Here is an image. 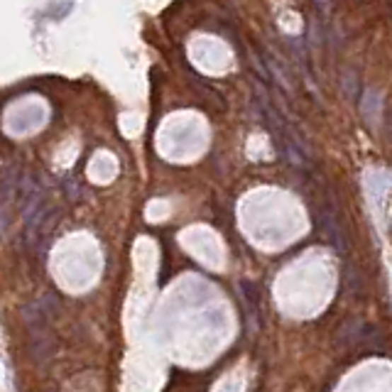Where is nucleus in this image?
Segmentation results:
<instances>
[{"label":"nucleus","mask_w":392,"mask_h":392,"mask_svg":"<svg viewBox=\"0 0 392 392\" xmlns=\"http://www.w3.org/2000/svg\"><path fill=\"white\" fill-rule=\"evenodd\" d=\"M319 229L324 231L328 243L336 248V253L346 255L348 253V233H346V229H343L341 216H338L336 206H333L331 201H326V204L319 209Z\"/></svg>","instance_id":"nucleus-1"},{"label":"nucleus","mask_w":392,"mask_h":392,"mask_svg":"<svg viewBox=\"0 0 392 392\" xmlns=\"http://www.w3.org/2000/svg\"><path fill=\"white\" fill-rule=\"evenodd\" d=\"M380 341V331L373 326H368L365 321H348L346 326H341L338 331V343L348 348H375Z\"/></svg>","instance_id":"nucleus-2"},{"label":"nucleus","mask_w":392,"mask_h":392,"mask_svg":"<svg viewBox=\"0 0 392 392\" xmlns=\"http://www.w3.org/2000/svg\"><path fill=\"white\" fill-rule=\"evenodd\" d=\"M30 346H33V353H35L37 360H47L52 356V351H54V341H52L47 328L33 331V336H30Z\"/></svg>","instance_id":"nucleus-3"},{"label":"nucleus","mask_w":392,"mask_h":392,"mask_svg":"<svg viewBox=\"0 0 392 392\" xmlns=\"http://www.w3.org/2000/svg\"><path fill=\"white\" fill-rule=\"evenodd\" d=\"M241 289H243V299L250 306L253 316H260V289H258V284L248 282V279H241Z\"/></svg>","instance_id":"nucleus-4"}]
</instances>
